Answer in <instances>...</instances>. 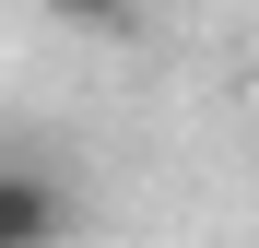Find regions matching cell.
<instances>
[{
    "instance_id": "1",
    "label": "cell",
    "mask_w": 259,
    "mask_h": 248,
    "mask_svg": "<svg viewBox=\"0 0 259 248\" xmlns=\"http://www.w3.org/2000/svg\"><path fill=\"white\" fill-rule=\"evenodd\" d=\"M71 236V178L35 154H0V248H59Z\"/></svg>"
}]
</instances>
